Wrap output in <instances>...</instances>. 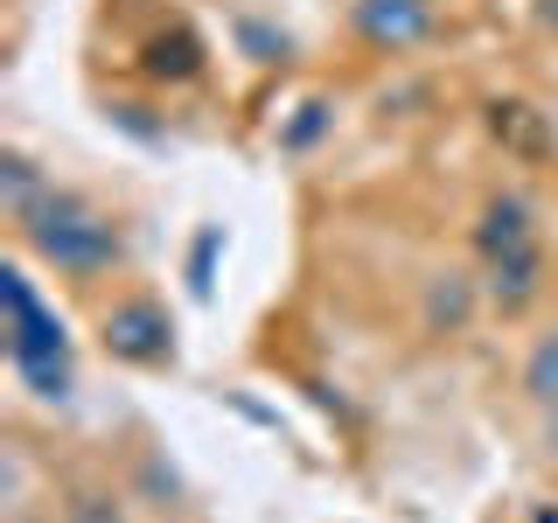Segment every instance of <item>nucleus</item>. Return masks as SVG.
Wrapping results in <instances>:
<instances>
[{
    "label": "nucleus",
    "instance_id": "10",
    "mask_svg": "<svg viewBox=\"0 0 558 523\" xmlns=\"http://www.w3.org/2000/svg\"><path fill=\"white\" fill-rule=\"evenodd\" d=\"M43 174H35V161H28V154L22 147H8V154H0V196H8V217H22V209L35 203V196H43Z\"/></svg>",
    "mask_w": 558,
    "mask_h": 523
},
{
    "label": "nucleus",
    "instance_id": "9",
    "mask_svg": "<svg viewBox=\"0 0 558 523\" xmlns=\"http://www.w3.org/2000/svg\"><path fill=\"white\" fill-rule=\"evenodd\" d=\"M523 398L545 405V412H558V328H551V336H537L531 356H523Z\"/></svg>",
    "mask_w": 558,
    "mask_h": 523
},
{
    "label": "nucleus",
    "instance_id": "13",
    "mask_svg": "<svg viewBox=\"0 0 558 523\" xmlns=\"http://www.w3.org/2000/svg\"><path fill=\"white\" fill-rule=\"evenodd\" d=\"M531 523H558V510H537V516H531Z\"/></svg>",
    "mask_w": 558,
    "mask_h": 523
},
{
    "label": "nucleus",
    "instance_id": "5",
    "mask_svg": "<svg viewBox=\"0 0 558 523\" xmlns=\"http://www.w3.org/2000/svg\"><path fill=\"white\" fill-rule=\"evenodd\" d=\"M349 28L384 57H398V49H418L433 35V0H356Z\"/></svg>",
    "mask_w": 558,
    "mask_h": 523
},
{
    "label": "nucleus",
    "instance_id": "6",
    "mask_svg": "<svg viewBox=\"0 0 558 523\" xmlns=\"http://www.w3.org/2000/svg\"><path fill=\"white\" fill-rule=\"evenodd\" d=\"M140 70H147L154 84H196L203 77V35L196 28H161V35H147V57H140Z\"/></svg>",
    "mask_w": 558,
    "mask_h": 523
},
{
    "label": "nucleus",
    "instance_id": "12",
    "mask_svg": "<svg viewBox=\"0 0 558 523\" xmlns=\"http://www.w3.org/2000/svg\"><path fill=\"white\" fill-rule=\"evenodd\" d=\"M545 447H551V453H558V418H551V433H545Z\"/></svg>",
    "mask_w": 558,
    "mask_h": 523
},
{
    "label": "nucleus",
    "instance_id": "4",
    "mask_svg": "<svg viewBox=\"0 0 558 523\" xmlns=\"http://www.w3.org/2000/svg\"><path fill=\"white\" fill-rule=\"evenodd\" d=\"M98 342H105V356L126 363V370H161V363H174V321L154 293H119V301L98 314Z\"/></svg>",
    "mask_w": 558,
    "mask_h": 523
},
{
    "label": "nucleus",
    "instance_id": "7",
    "mask_svg": "<svg viewBox=\"0 0 558 523\" xmlns=\"http://www.w3.org/2000/svg\"><path fill=\"white\" fill-rule=\"evenodd\" d=\"M488 133H496L510 154H523V161H537V154L551 147L545 112H537V105H523V98H496V105H488Z\"/></svg>",
    "mask_w": 558,
    "mask_h": 523
},
{
    "label": "nucleus",
    "instance_id": "2",
    "mask_svg": "<svg viewBox=\"0 0 558 523\" xmlns=\"http://www.w3.org/2000/svg\"><path fill=\"white\" fill-rule=\"evenodd\" d=\"M475 258H482V293L488 307L523 314L545 293V238H537V209L517 188H496L475 217Z\"/></svg>",
    "mask_w": 558,
    "mask_h": 523
},
{
    "label": "nucleus",
    "instance_id": "3",
    "mask_svg": "<svg viewBox=\"0 0 558 523\" xmlns=\"http://www.w3.org/2000/svg\"><path fill=\"white\" fill-rule=\"evenodd\" d=\"M0 301H8V363L35 398H70V336L57 307L28 287L22 266L0 272Z\"/></svg>",
    "mask_w": 558,
    "mask_h": 523
},
{
    "label": "nucleus",
    "instance_id": "11",
    "mask_svg": "<svg viewBox=\"0 0 558 523\" xmlns=\"http://www.w3.org/2000/svg\"><path fill=\"white\" fill-rule=\"evenodd\" d=\"M63 523H126V510H119V496H98L92 488V496H77L63 510Z\"/></svg>",
    "mask_w": 558,
    "mask_h": 523
},
{
    "label": "nucleus",
    "instance_id": "1",
    "mask_svg": "<svg viewBox=\"0 0 558 523\" xmlns=\"http://www.w3.org/2000/svg\"><path fill=\"white\" fill-rule=\"evenodd\" d=\"M14 231H22L28 252L43 258L49 272H63V279H98V272L126 266V231H119L92 196L57 188V182L14 217Z\"/></svg>",
    "mask_w": 558,
    "mask_h": 523
},
{
    "label": "nucleus",
    "instance_id": "8",
    "mask_svg": "<svg viewBox=\"0 0 558 523\" xmlns=\"http://www.w3.org/2000/svg\"><path fill=\"white\" fill-rule=\"evenodd\" d=\"M468 314H475V279L440 272V279L426 287V328H433V336H461Z\"/></svg>",
    "mask_w": 558,
    "mask_h": 523
}]
</instances>
